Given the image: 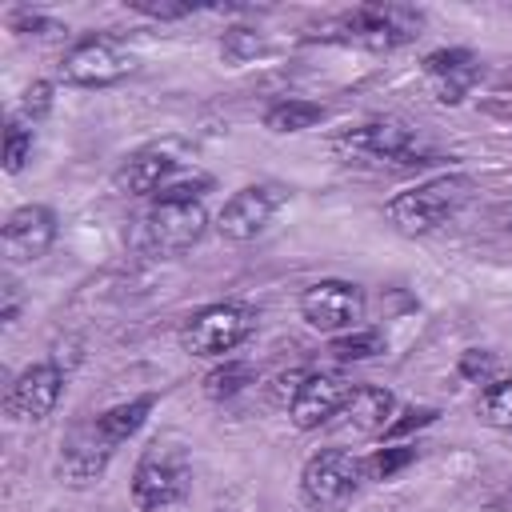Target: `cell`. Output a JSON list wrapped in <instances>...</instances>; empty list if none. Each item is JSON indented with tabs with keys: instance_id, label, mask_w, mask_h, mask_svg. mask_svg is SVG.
<instances>
[{
	"instance_id": "1",
	"label": "cell",
	"mask_w": 512,
	"mask_h": 512,
	"mask_svg": "<svg viewBox=\"0 0 512 512\" xmlns=\"http://www.w3.org/2000/svg\"><path fill=\"white\" fill-rule=\"evenodd\" d=\"M472 196V176L464 172H448V176H432L408 192H396L384 204V216L396 232L404 236H424L436 232L440 224H448Z\"/></svg>"
},
{
	"instance_id": "2",
	"label": "cell",
	"mask_w": 512,
	"mask_h": 512,
	"mask_svg": "<svg viewBox=\"0 0 512 512\" xmlns=\"http://www.w3.org/2000/svg\"><path fill=\"white\" fill-rule=\"evenodd\" d=\"M332 148L348 164H392V168H420L436 160V148L400 120H372L340 132Z\"/></svg>"
},
{
	"instance_id": "3",
	"label": "cell",
	"mask_w": 512,
	"mask_h": 512,
	"mask_svg": "<svg viewBox=\"0 0 512 512\" xmlns=\"http://www.w3.org/2000/svg\"><path fill=\"white\" fill-rule=\"evenodd\" d=\"M420 24H424V16L408 4H360L352 12L332 16L320 28V36L336 40V44H356L368 52H392V48L416 40Z\"/></svg>"
},
{
	"instance_id": "4",
	"label": "cell",
	"mask_w": 512,
	"mask_h": 512,
	"mask_svg": "<svg viewBox=\"0 0 512 512\" xmlns=\"http://www.w3.org/2000/svg\"><path fill=\"white\" fill-rule=\"evenodd\" d=\"M188 484H192V460L180 440L164 436V440H152L144 456L136 460L132 500L140 512H160V508L180 504L188 496Z\"/></svg>"
},
{
	"instance_id": "5",
	"label": "cell",
	"mask_w": 512,
	"mask_h": 512,
	"mask_svg": "<svg viewBox=\"0 0 512 512\" xmlns=\"http://www.w3.org/2000/svg\"><path fill=\"white\" fill-rule=\"evenodd\" d=\"M364 476H368V468H364V460L356 452H348V448H324V452H316L304 464V472H300V496H304L308 508L328 512V508H340L344 500H352L356 488L364 484Z\"/></svg>"
},
{
	"instance_id": "6",
	"label": "cell",
	"mask_w": 512,
	"mask_h": 512,
	"mask_svg": "<svg viewBox=\"0 0 512 512\" xmlns=\"http://www.w3.org/2000/svg\"><path fill=\"white\" fill-rule=\"evenodd\" d=\"M208 228V212L200 200H184V204H152L140 216L136 240L144 252L152 256H176L188 252Z\"/></svg>"
},
{
	"instance_id": "7",
	"label": "cell",
	"mask_w": 512,
	"mask_h": 512,
	"mask_svg": "<svg viewBox=\"0 0 512 512\" xmlns=\"http://www.w3.org/2000/svg\"><path fill=\"white\" fill-rule=\"evenodd\" d=\"M252 324H256L252 308H244V304H212V308H200L184 324L180 340H184V348L192 356H224V352H232L236 344L248 340Z\"/></svg>"
},
{
	"instance_id": "8",
	"label": "cell",
	"mask_w": 512,
	"mask_h": 512,
	"mask_svg": "<svg viewBox=\"0 0 512 512\" xmlns=\"http://www.w3.org/2000/svg\"><path fill=\"white\" fill-rule=\"evenodd\" d=\"M128 72H132V56L108 36H88L60 56V80L80 88H108Z\"/></svg>"
},
{
	"instance_id": "9",
	"label": "cell",
	"mask_w": 512,
	"mask_h": 512,
	"mask_svg": "<svg viewBox=\"0 0 512 512\" xmlns=\"http://www.w3.org/2000/svg\"><path fill=\"white\" fill-rule=\"evenodd\" d=\"M300 316L316 332H352L364 320V292L348 280H316L300 296Z\"/></svg>"
},
{
	"instance_id": "10",
	"label": "cell",
	"mask_w": 512,
	"mask_h": 512,
	"mask_svg": "<svg viewBox=\"0 0 512 512\" xmlns=\"http://www.w3.org/2000/svg\"><path fill=\"white\" fill-rule=\"evenodd\" d=\"M280 208H284V188H280V184H248V188H240V192L220 208L216 228H220L224 240L244 244V240L260 236V232L272 224V216H276Z\"/></svg>"
},
{
	"instance_id": "11",
	"label": "cell",
	"mask_w": 512,
	"mask_h": 512,
	"mask_svg": "<svg viewBox=\"0 0 512 512\" xmlns=\"http://www.w3.org/2000/svg\"><path fill=\"white\" fill-rule=\"evenodd\" d=\"M352 392H356V384H352L344 372H312V376L300 384L296 400L288 404V416H292L296 428L312 432V428H320V424H332V420L340 416V408L348 404Z\"/></svg>"
},
{
	"instance_id": "12",
	"label": "cell",
	"mask_w": 512,
	"mask_h": 512,
	"mask_svg": "<svg viewBox=\"0 0 512 512\" xmlns=\"http://www.w3.org/2000/svg\"><path fill=\"white\" fill-rule=\"evenodd\" d=\"M52 240H56V216L44 204L16 208L4 224V236H0L8 264H36L52 248Z\"/></svg>"
},
{
	"instance_id": "13",
	"label": "cell",
	"mask_w": 512,
	"mask_h": 512,
	"mask_svg": "<svg viewBox=\"0 0 512 512\" xmlns=\"http://www.w3.org/2000/svg\"><path fill=\"white\" fill-rule=\"evenodd\" d=\"M112 452H116V444L104 436L100 420L92 416V420H84V424H76V428L68 432L64 452H60V476H64L68 484H92V480L108 468Z\"/></svg>"
},
{
	"instance_id": "14",
	"label": "cell",
	"mask_w": 512,
	"mask_h": 512,
	"mask_svg": "<svg viewBox=\"0 0 512 512\" xmlns=\"http://www.w3.org/2000/svg\"><path fill=\"white\" fill-rule=\"evenodd\" d=\"M60 388H64V372H60L56 364H32V368H24V372L16 376V384L8 388L4 408H8L12 420L36 424V420H44V416L56 408Z\"/></svg>"
},
{
	"instance_id": "15",
	"label": "cell",
	"mask_w": 512,
	"mask_h": 512,
	"mask_svg": "<svg viewBox=\"0 0 512 512\" xmlns=\"http://www.w3.org/2000/svg\"><path fill=\"white\" fill-rule=\"evenodd\" d=\"M180 172V156L172 144H148L140 152H132L120 172H116V188L124 196H156L172 176Z\"/></svg>"
},
{
	"instance_id": "16",
	"label": "cell",
	"mask_w": 512,
	"mask_h": 512,
	"mask_svg": "<svg viewBox=\"0 0 512 512\" xmlns=\"http://www.w3.org/2000/svg\"><path fill=\"white\" fill-rule=\"evenodd\" d=\"M424 76L432 80V92L440 104H460L480 80V56L468 48H440L424 56Z\"/></svg>"
},
{
	"instance_id": "17",
	"label": "cell",
	"mask_w": 512,
	"mask_h": 512,
	"mask_svg": "<svg viewBox=\"0 0 512 512\" xmlns=\"http://www.w3.org/2000/svg\"><path fill=\"white\" fill-rule=\"evenodd\" d=\"M392 412H396V396L388 388L356 384V392L348 396V404L336 416V428L344 436H380L392 424Z\"/></svg>"
},
{
	"instance_id": "18",
	"label": "cell",
	"mask_w": 512,
	"mask_h": 512,
	"mask_svg": "<svg viewBox=\"0 0 512 512\" xmlns=\"http://www.w3.org/2000/svg\"><path fill=\"white\" fill-rule=\"evenodd\" d=\"M148 412H152V396H136V400H128V404H116V408L100 412L96 420H100L104 436L120 448L128 436H136V432H140V424L148 420Z\"/></svg>"
},
{
	"instance_id": "19",
	"label": "cell",
	"mask_w": 512,
	"mask_h": 512,
	"mask_svg": "<svg viewBox=\"0 0 512 512\" xmlns=\"http://www.w3.org/2000/svg\"><path fill=\"white\" fill-rule=\"evenodd\" d=\"M324 120V108L316 100H280L264 112V128L272 132H304Z\"/></svg>"
},
{
	"instance_id": "20",
	"label": "cell",
	"mask_w": 512,
	"mask_h": 512,
	"mask_svg": "<svg viewBox=\"0 0 512 512\" xmlns=\"http://www.w3.org/2000/svg\"><path fill=\"white\" fill-rule=\"evenodd\" d=\"M248 384H256V368L244 364V360H224L220 368H212V372L204 376V396H212V400H232V396H240Z\"/></svg>"
},
{
	"instance_id": "21",
	"label": "cell",
	"mask_w": 512,
	"mask_h": 512,
	"mask_svg": "<svg viewBox=\"0 0 512 512\" xmlns=\"http://www.w3.org/2000/svg\"><path fill=\"white\" fill-rule=\"evenodd\" d=\"M480 420L492 428H512V376H496L484 384L480 404H476Z\"/></svg>"
},
{
	"instance_id": "22",
	"label": "cell",
	"mask_w": 512,
	"mask_h": 512,
	"mask_svg": "<svg viewBox=\"0 0 512 512\" xmlns=\"http://www.w3.org/2000/svg\"><path fill=\"white\" fill-rule=\"evenodd\" d=\"M380 352H384V332H376V328H352L332 340L336 360H372Z\"/></svg>"
},
{
	"instance_id": "23",
	"label": "cell",
	"mask_w": 512,
	"mask_h": 512,
	"mask_svg": "<svg viewBox=\"0 0 512 512\" xmlns=\"http://www.w3.org/2000/svg\"><path fill=\"white\" fill-rule=\"evenodd\" d=\"M28 156H32V124L12 120L8 132H4V172L16 176L28 164Z\"/></svg>"
},
{
	"instance_id": "24",
	"label": "cell",
	"mask_w": 512,
	"mask_h": 512,
	"mask_svg": "<svg viewBox=\"0 0 512 512\" xmlns=\"http://www.w3.org/2000/svg\"><path fill=\"white\" fill-rule=\"evenodd\" d=\"M416 460V448H408V444H396V448H384V452H376L372 460H364V468H368V476L372 480H392L400 468H408Z\"/></svg>"
},
{
	"instance_id": "25",
	"label": "cell",
	"mask_w": 512,
	"mask_h": 512,
	"mask_svg": "<svg viewBox=\"0 0 512 512\" xmlns=\"http://www.w3.org/2000/svg\"><path fill=\"white\" fill-rule=\"evenodd\" d=\"M460 376L468 380V384H488V380H496V372H500V360L492 356V352H480V348H468L464 356H460Z\"/></svg>"
},
{
	"instance_id": "26",
	"label": "cell",
	"mask_w": 512,
	"mask_h": 512,
	"mask_svg": "<svg viewBox=\"0 0 512 512\" xmlns=\"http://www.w3.org/2000/svg\"><path fill=\"white\" fill-rule=\"evenodd\" d=\"M48 108H52V84H48V80H32V84L24 88V100H20V116H16V120H24V124L36 128V120H40Z\"/></svg>"
},
{
	"instance_id": "27",
	"label": "cell",
	"mask_w": 512,
	"mask_h": 512,
	"mask_svg": "<svg viewBox=\"0 0 512 512\" xmlns=\"http://www.w3.org/2000/svg\"><path fill=\"white\" fill-rule=\"evenodd\" d=\"M260 48H264V40H260V32H252V28H228V32H224V56L236 60V64L252 60Z\"/></svg>"
},
{
	"instance_id": "28",
	"label": "cell",
	"mask_w": 512,
	"mask_h": 512,
	"mask_svg": "<svg viewBox=\"0 0 512 512\" xmlns=\"http://www.w3.org/2000/svg\"><path fill=\"white\" fill-rule=\"evenodd\" d=\"M128 8L140 16H152V20H184L192 12V4H176V0H132Z\"/></svg>"
},
{
	"instance_id": "29",
	"label": "cell",
	"mask_w": 512,
	"mask_h": 512,
	"mask_svg": "<svg viewBox=\"0 0 512 512\" xmlns=\"http://www.w3.org/2000/svg\"><path fill=\"white\" fill-rule=\"evenodd\" d=\"M432 420H436V412H432V408H408L400 420H392V424L384 428V436H404V432L424 428V424H432Z\"/></svg>"
},
{
	"instance_id": "30",
	"label": "cell",
	"mask_w": 512,
	"mask_h": 512,
	"mask_svg": "<svg viewBox=\"0 0 512 512\" xmlns=\"http://www.w3.org/2000/svg\"><path fill=\"white\" fill-rule=\"evenodd\" d=\"M16 308H20V304H16V288L8 284V288H4V312H0V320H4V324H16Z\"/></svg>"
}]
</instances>
